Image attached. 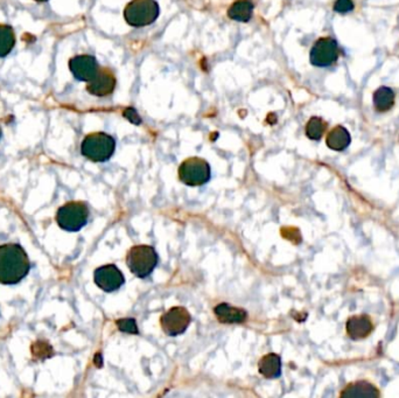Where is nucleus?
I'll list each match as a JSON object with an SVG mask.
<instances>
[{
	"label": "nucleus",
	"mask_w": 399,
	"mask_h": 398,
	"mask_svg": "<svg viewBox=\"0 0 399 398\" xmlns=\"http://www.w3.org/2000/svg\"><path fill=\"white\" fill-rule=\"evenodd\" d=\"M354 10L352 0H337L334 5V11L337 13H348Z\"/></svg>",
	"instance_id": "obj_22"
},
{
	"label": "nucleus",
	"mask_w": 399,
	"mask_h": 398,
	"mask_svg": "<svg viewBox=\"0 0 399 398\" xmlns=\"http://www.w3.org/2000/svg\"><path fill=\"white\" fill-rule=\"evenodd\" d=\"M31 261L24 248L16 243L0 246V284L16 285L27 277Z\"/></svg>",
	"instance_id": "obj_1"
},
{
	"label": "nucleus",
	"mask_w": 399,
	"mask_h": 398,
	"mask_svg": "<svg viewBox=\"0 0 399 398\" xmlns=\"http://www.w3.org/2000/svg\"><path fill=\"white\" fill-rule=\"evenodd\" d=\"M123 115H124V117H125L130 123H132V124L139 125L141 123V116L138 115L137 111L133 109V108H128Z\"/></svg>",
	"instance_id": "obj_23"
},
{
	"label": "nucleus",
	"mask_w": 399,
	"mask_h": 398,
	"mask_svg": "<svg viewBox=\"0 0 399 398\" xmlns=\"http://www.w3.org/2000/svg\"><path fill=\"white\" fill-rule=\"evenodd\" d=\"M254 3L251 0H237L228 10V16L231 20L247 23L254 14Z\"/></svg>",
	"instance_id": "obj_16"
},
{
	"label": "nucleus",
	"mask_w": 399,
	"mask_h": 398,
	"mask_svg": "<svg viewBox=\"0 0 399 398\" xmlns=\"http://www.w3.org/2000/svg\"><path fill=\"white\" fill-rule=\"evenodd\" d=\"M340 49L337 41L332 38L317 40L311 51V63L315 67L332 66L337 61Z\"/></svg>",
	"instance_id": "obj_8"
},
{
	"label": "nucleus",
	"mask_w": 399,
	"mask_h": 398,
	"mask_svg": "<svg viewBox=\"0 0 399 398\" xmlns=\"http://www.w3.org/2000/svg\"><path fill=\"white\" fill-rule=\"evenodd\" d=\"M0 138H1V129H0Z\"/></svg>",
	"instance_id": "obj_25"
},
{
	"label": "nucleus",
	"mask_w": 399,
	"mask_h": 398,
	"mask_svg": "<svg viewBox=\"0 0 399 398\" xmlns=\"http://www.w3.org/2000/svg\"><path fill=\"white\" fill-rule=\"evenodd\" d=\"M395 104V93L387 86H380L374 94V106L380 113H387Z\"/></svg>",
	"instance_id": "obj_18"
},
{
	"label": "nucleus",
	"mask_w": 399,
	"mask_h": 398,
	"mask_svg": "<svg viewBox=\"0 0 399 398\" xmlns=\"http://www.w3.org/2000/svg\"><path fill=\"white\" fill-rule=\"evenodd\" d=\"M94 281L95 284L103 291L114 292L124 285L125 278L117 266L109 264L95 270Z\"/></svg>",
	"instance_id": "obj_9"
},
{
	"label": "nucleus",
	"mask_w": 399,
	"mask_h": 398,
	"mask_svg": "<svg viewBox=\"0 0 399 398\" xmlns=\"http://www.w3.org/2000/svg\"><path fill=\"white\" fill-rule=\"evenodd\" d=\"M372 323L369 316H352L347 323V333L352 339H364L372 333Z\"/></svg>",
	"instance_id": "obj_13"
},
{
	"label": "nucleus",
	"mask_w": 399,
	"mask_h": 398,
	"mask_svg": "<svg viewBox=\"0 0 399 398\" xmlns=\"http://www.w3.org/2000/svg\"><path fill=\"white\" fill-rule=\"evenodd\" d=\"M259 373L265 379H278L282 375V359L274 353L263 356L258 363Z\"/></svg>",
	"instance_id": "obj_14"
},
{
	"label": "nucleus",
	"mask_w": 399,
	"mask_h": 398,
	"mask_svg": "<svg viewBox=\"0 0 399 398\" xmlns=\"http://www.w3.org/2000/svg\"><path fill=\"white\" fill-rule=\"evenodd\" d=\"M191 321H192L191 313L188 312L184 307L176 306L169 309L164 316H161V328L167 336H180L187 331Z\"/></svg>",
	"instance_id": "obj_7"
},
{
	"label": "nucleus",
	"mask_w": 399,
	"mask_h": 398,
	"mask_svg": "<svg viewBox=\"0 0 399 398\" xmlns=\"http://www.w3.org/2000/svg\"><path fill=\"white\" fill-rule=\"evenodd\" d=\"M69 68L74 78L82 82H90L99 71L97 60L91 55H77L69 61Z\"/></svg>",
	"instance_id": "obj_10"
},
{
	"label": "nucleus",
	"mask_w": 399,
	"mask_h": 398,
	"mask_svg": "<svg viewBox=\"0 0 399 398\" xmlns=\"http://www.w3.org/2000/svg\"><path fill=\"white\" fill-rule=\"evenodd\" d=\"M326 128L327 125L324 119H321L320 117H312L306 125V134L312 141H320L325 133Z\"/></svg>",
	"instance_id": "obj_20"
},
{
	"label": "nucleus",
	"mask_w": 399,
	"mask_h": 398,
	"mask_svg": "<svg viewBox=\"0 0 399 398\" xmlns=\"http://www.w3.org/2000/svg\"><path fill=\"white\" fill-rule=\"evenodd\" d=\"M352 138L349 134L348 130L343 126H337L328 133L326 143L329 149L334 151H343L350 145Z\"/></svg>",
	"instance_id": "obj_15"
},
{
	"label": "nucleus",
	"mask_w": 399,
	"mask_h": 398,
	"mask_svg": "<svg viewBox=\"0 0 399 398\" xmlns=\"http://www.w3.org/2000/svg\"><path fill=\"white\" fill-rule=\"evenodd\" d=\"M158 258V254L152 246H136L128 253L126 264L136 277L146 278L156 269Z\"/></svg>",
	"instance_id": "obj_5"
},
{
	"label": "nucleus",
	"mask_w": 399,
	"mask_h": 398,
	"mask_svg": "<svg viewBox=\"0 0 399 398\" xmlns=\"http://www.w3.org/2000/svg\"><path fill=\"white\" fill-rule=\"evenodd\" d=\"M38 3H45V1H48V0H36Z\"/></svg>",
	"instance_id": "obj_24"
},
{
	"label": "nucleus",
	"mask_w": 399,
	"mask_h": 398,
	"mask_svg": "<svg viewBox=\"0 0 399 398\" xmlns=\"http://www.w3.org/2000/svg\"><path fill=\"white\" fill-rule=\"evenodd\" d=\"M215 316L222 324H241L247 320V313L229 304H219L214 309Z\"/></svg>",
	"instance_id": "obj_12"
},
{
	"label": "nucleus",
	"mask_w": 399,
	"mask_h": 398,
	"mask_svg": "<svg viewBox=\"0 0 399 398\" xmlns=\"http://www.w3.org/2000/svg\"><path fill=\"white\" fill-rule=\"evenodd\" d=\"M16 46V36L11 26L0 25V58L8 56Z\"/></svg>",
	"instance_id": "obj_19"
},
{
	"label": "nucleus",
	"mask_w": 399,
	"mask_h": 398,
	"mask_svg": "<svg viewBox=\"0 0 399 398\" xmlns=\"http://www.w3.org/2000/svg\"><path fill=\"white\" fill-rule=\"evenodd\" d=\"M160 8L156 0H132L124 10L126 23L133 27H144L158 19Z\"/></svg>",
	"instance_id": "obj_4"
},
{
	"label": "nucleus",
	"mask_w": 399,
	"mask_h": 398,
	"mask_svg": "<svg viewBox=\"0 0 399 398\" xmlns=\"http://www.w3.org/2000/svg\"><path fill=\"white\" fill-rule=\"evenodd\" d=\"M342 397H369L375 398L380 396V393L375 386L368 382L352 383L342 394Z\"/></svg>",
	"instance_id": "obj_17"
},
{
	"label": "nucleus",
	"mask_w": 399,
	"mask_h": 398,
	"mask_svg": "<svg viewBox=\"0 0 399 398\" xmlns=\"http://www.w3.org/2000/svg\"><path fill=\"white\" fill-rule=\"evenodd\" d=\"M116 141L106 132L88 134L81 145V153L86 159L95 163H104L114 156Z\"/></svg>",
	"instance_id": "obj_2"
},
{
	"label": "nucleus",
	"mask_w": 399,
	"mask_h": 398,
	"mask_svg": "<svg viewBox=\"0 0 399 398\" xmlns=\"http://www.w3.org/2000/svg\"><path fill=\"white\" fill-rule=\"evenodd\" d=\"M89 220V208L81 201H71L63 204L56 213V222L63 231L76 233L86 226Z\"/></svg>",
	"instance_id": "obj_3"
},
{
	"label": "nucleus",
	"mask_w": 399,
	"mask_h": 398,
	"mask_svg": "<svg viewBox=\"0 0 399 398\" xmlns=\"http://www.w3.org/2000/svg\"><path fill=\"white\" fill-rule=\"evenodd\" d=\"M179 179L187 186H202L210 180V166L201 158H188L179 167Z\"/></svg>",
	"instance_id": "obj_6"
},
{
	"label": "nucleus",
	"mask_w": 399,
	"mask_h": 398,
	"mask_svg": "<svg viewBox=\"0 0 399 398\" xmlns=\"http://www.w3.org/2000/svg\"><path fill=\"white\" fill-rule=\"evenodd\" d=\"M117 327L121 332L129 333V334H138L137 323L132 318H126L117 321Z\"/></svg>",
	"instance_id": "obj_21"
},
{
	"label": "nucleus",
	"mask_w": 399,
	"mask_h": 398,
	"mask_svg": "<svg viewBox=\"0 0 399 398\" xmlns=\"http://www.w3.org/2000/svg\"><path fill=\"white\" fill-rule=\"evenodd\" d=\"M116 83H117L116 78L112 74V71H110L109 69H99L97 75L91 80L86 86V90H88V93H90L94 96L104 97V96L114 93Z\"/></svg>",
	"instance_id": "obj_11"
}]
</instances>
